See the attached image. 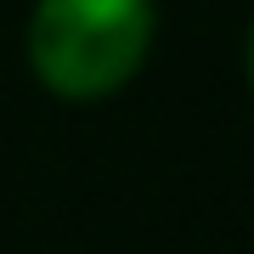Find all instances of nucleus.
Here are the masks:
<instances>
[{
	"label": "nucleus",
	"instance_id": "f257e3e1",
	"mask_svg": "<svg viewBox=\"0 0 254 254\" xmlns=\"http://www.w3.org/2000/svg\"><path fill=\"white\" fill-rule=\"evenodd\" d=\"M153 46V0H40L28 68L63 102H96L136 79Z\"/></svg>",
	"mask_w": 254,
	"mask_h": 254
}]
</instances>
